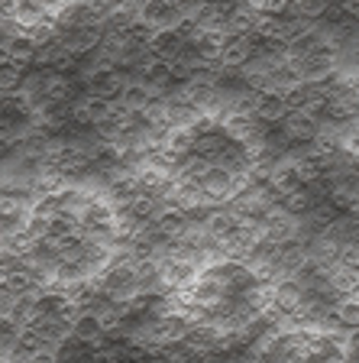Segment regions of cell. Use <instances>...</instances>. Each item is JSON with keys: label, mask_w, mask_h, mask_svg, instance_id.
Returning a JSON list of instances; mask_svg holds the SVG:
<instances>
[{"label": "cell", "mask_w": 359, "mask_h": 363, "mask_svg": "<svg viewBox=\"0 0 359 363\" xmlns=\"http://www.w3.org/2000/svg\"><path fill=\"white\" fill-rule=\"evenodd\" d=\"M272 308V286L246 259L207 263L185 282L178 311L204 337H239Z\"/></svg>", "instance_id": "3"}, {"label": "cell", "mask_w": 359, "mask_h": 363, "mask_svg": "<svg viewBox=\"0 0 359 363\" xmlns=\"http://www.w3.org/2000/svg\"><path fill=\"white\" fill-rule=\"evenodd\" d=\"M120 237V218L94 191L62 189L30 208L20 243L23 263L45 286H91L107 272Z\"/></svg>", "instance_id": "1"}, {"label": "cell", "mask_w": 359, "mask_h": 363, "mask_svg": "<svg viewBox=\"0 0 359 363\" xmlns=\"http://www.w3.org/2000/svg\"><path fill=\"white\" fill-rule=\"evenodd\" d=\"M165 172L188 204H220L253 182L256 150L227 117H195L165 143Z\"/></svg>", "instance_id": "2"}]
</instances>
